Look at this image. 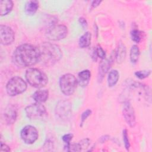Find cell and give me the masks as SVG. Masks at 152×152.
<instances>
[{
	"instance_id": "1",
	"label": "cell",
	"mask_w": 152,
	"mask_h": 152,
	"mask_svg": "<svg viewBox=\"0 0 152 152\" xmlns=\"http://www.w3.org/2000/svg\"><path fill=\"white\" fill-rule=\"evenodd\" d=\"M40 59L39 48L30 44L20 45L15 49L12 55L14 62L21 67L33 66L39 62Z\"/></svg>"
},
{
	"instance_id": "2",
	"label": "cell",
	"mask_w": 152,
	"mask_h": 152,
	"mask_svg": "<svg viewBox=\"0 0 152 152\" xmlns=\"http://www.w3.org/2000/svg\"><path fill=\"white\" fill-rule=\"evenodd\" d=\"M39 49L40 53V61L46 65H53L62 58V51L55 44L44 42L40 45Z\"/></svg>"
},
{
	"instance_id": "3",
	"label": "cell",
	"mask_w": 152,
	"mask_h": 152,
	"mask_svg": "<svg viewBox=\"0 0 152 152\" xmlns=\"http://www.w3.org/2000/svg\"><path fill=\"white\" fill-rule=\"evenodd\" d=\"M25 77L28 83L36 88L43 87L48 82L46 74L37 68H31L27 69Z\"/></svg>"
},
{
	"instance_id": "4",
	"label": "cell",
	"mask_w": 152,
	"mask_h": 152,
	"mask_svg": "<svg viewBox=\"0 0 152 152\" xmlns=\"http://www.w3.org/2000/svg\"><path fill=\"white\" fill-rule=\"evenodd\" d=\"M78 81L75 77L71 74H65L59 79V87L61 91L66 96L72 95L77 86Z\"/></svg>"
},
{
	"instance_id": "5",
	"label": "cell",
	"mask_w": 152,
	"mask_h": 152,
	"mask_svg": "<svg viewBox=\"0 0 152 152\" xmlns=\"http://www.w3.org/2000/svg\"><path fill=\"white\" fill-rule=\"evenodd\" d=\"M27 87V83L23 78L19 77H14L8 81L6 90L8 95L14 96L24 92Z\"/></svg>"
},
{
	"instance_id": "6",
	"label": "cell",
	"mask_w": 152,
	"mask_h": 152,
	"mask_svg": "<svg viewBox=\"0 0 152 152\" xmlns=\"http://www.w3.org/2000/svg\"><path fill=\"white\" fill-rule=\"evenodd\" d=\"M68 34L67 27L62 24L50 26L46 31L45 36L50 40L57 41L64 39Z\"/></svg>"
},
{
	"instance_id": "7",
	"label": "cell",
	"mask_w": 152,
	"mask_h": 152,
	"mask_svg": "<svg viewBox=\"0 0 152 152\" xmlns=\"http://www.w3.org/2000/svg\"><path fill=\"white\" fill-rule=\"evenodd\" d=\"M25 112L27 116L30 119H40L46 113L45 107L40 103L37 102L27 106Z\"/></svg>"
},
{
	"instance_id": "8",
	"label": "cell",
	"mask_w": 152,
	"mask_h": 152,
	"mask_svg": "<svg viewBox=\"0 0 152 152\" xmlns=\"http://www.w3.org/2000/svg\"><path fill=\"white\" fill-rule=\"evenodd\" d=\"M21 140L27 144L34 143L39 137L37 129L32 125H26L23 128L20 132Z\"/></svg>"
},
{
	"instance_id": "9",
	"label": "cell",
	"mask_w": 152,
	"mask_h": 152,
	"mask_svg": "<svg viewBox=\"0 0 152 152\" xmlns=\"http://www.w3.org/2000/svg\"><path fill=\"white\" fill-rule=\"evenodd\" d=\"M15 39V34L12 28L7 26H0V41L3 45H11Z\"/></svg>"
},
{
	"instance_id": "10",
	"label": "cell",
	"mask_w": 152,
	"mask_h": 152,
	"mask_svg": "<svg viewBox=\"0 0 152 152\" xmlns=\"http://www.w3.org/2000/svg\"><path fill=\"white\" fill-rule=\"evenodd\" d=\"M124 118L130 127H134L135 125V116L134 109L129 102H125L122 109Z\"/></svg>"
},
{
	"instance_id": "11",
	"label": "cell",
	"mask_w": 152,
	"mask_h": 152,
	"mask_svg": "<svg viewBox=\"0 0 152 152\" xmlns=\"http://www.w3.org/2000/svg\"><path fill=\"white\" fill-rule=\"evenodd\" d=\"M56 114L61 119H67L71 114V106L67 101H61L56 105Z\"/></svg>"
},
{
	"instance_id": "12",
	"label": "cell",
	"mask_w": 152,
	"mask_h": 152,
	"mask_svg": "<svg viewBox=\"0 0 152 152\" xmlns=\"http://www.w3.org/2000/svg\"><path fill=\"white\" fill-rule=\"evenodd\" d=\"M17 116V109L13 105H8L4 112V118L6 122L10 125L12 124L16 120Z\"/></svg>"
},
{
	"instance_id": "13",
	"label": "cell",
	"mask_w": 152,
	"mask_h": 152,
	"mask_svg": "<svg viewBox=\"0 0 152 152\" xmlns=\"http://www.w3.org/2000/svg\"><path fill=\"white\" fill-rule=\"evenodd\" d=\"M13 7V2L11 0H1L0 1V14L1 16L7 15Z\"/></svg>"
},
{
	"instance_id": "14",
	"label": "cell",
	"mask_w": 152,
	"mask_h": 152,
	"mask_svg": "<svg viewBox=\"0 0 152 152\" xmlns=\"http://www.w3.org/2000/svg\"><path fill=\"white\" fill-rule=\"evenodd\" d=\"M112 58L110 59H103L101 61L99 65V77H102L103 78V76L106 74V72L109 71L110 68L112 64Z\"/></svg>"
},
{
	"instance_id": "15",
	"label": "cell",
	"mask_w": 152,
	"mask_h": 152,
	"mask_svg": "<svg viewBox=\"0 0 152 152\" xmlns=\"http://www.w3.org/2000/svg\"><path fill=\"white\" fill-rule=\"evenodd\" d=\"M78 83L83 87L86 86L88 83L91 77V72L88 69H85L78 73Z\"/></svg>"
},
{
	"instance_id": "16",
	"label": "cell",
	"mask_w": 152,
	"mask_h": 152,
	"mask_svg": "<svg viewBox=\"0 0 152 152\" xmlns=\"http://www.w3.org/2000/svg\"><path fill=\"white\" fill-rule=\"evenodd\" d=\"M49 96V91L47 90H39L33 94V99L37 103H43L46 101Z\"/></svg>"
},
{
	"instance_id": "17",
	"label": "cell",
	"mask_w": 152,
	"mask_h": 152,
	"mask_svg": "<svg viewBox=\"0 0 152 152\" xmlns=\"http://www.w3.org/2000/svg\"><path fill=\"white\" fill-rule=\"evenodd\" d=\"M39 8V2L37 1H28L25 5V12L27 15L34 14Z\"/></svg>"
},
{
	"instance_id": "18",
	"label": "cell",
	"mask_w": 152,
	"mask_h": 152,
	"mask_svg": "<svg viewBox=\"0 0 152 152\" xmlns=\"http://www.w3.org/2000/svg\"><path fill=\"white\" fill-rule=\"evenodd\" d=\"M91 40V34L89 31L84 33L79 39L78 44L81 48H86L90 46Z\"/></svg>"
},
{
	"instance_id": "19",
	"label": "cell",
	"mask_w": 152,
	"mask_h": 152,
	"mask_svg": "<svg viewBox=\"0 0 152 152\" xmlns=\"http://www.w3.org/2000/svg\"><path fill=\"white\" fill-rule=\"evenodd\" d=\"M126 56V48L125 45L119 43L118 47L117 48V50L116 52V59L118 63H122L125 58Z\"/></svg>"
},
{
	"instance_id": "20",
	"label": "cell",
	"mask_w": 152,
	"mask_h": 152,
	"mask_svg": "<svg viewBox=\"0 0 152 152\" xmlns=\"http://www.w3.org/2000/svg\"><path fill=\"white\" fill-rule=\"evenodd\" d=\"M119 77V72L117 70L113 69L110 71L107 77V84L109 87L114 86L118 82Z\"/></svg>"
},
{
	"instance_id": "21",
	"label": "cell",
	"mask_w": 152,
	"mask_h": 152,
	"mask_svg": "<svg viewBox=\"0 0 152 152\" xmlns=\"http://www.w3.org/2000/svg\"><path fill=\"white\" fill-rule=\"evenodd\" d=\"M140 55V49L137 45H133L130 50V60L132 64H135L138 61Z\"/></svg>"
},
{
	"instance_id": "22",
	"label": "cell",
	"mask_w": 152,
	"mask_h": 152,
	"mask_svg": "<svg viewBox=\"0 0 152 152\" xmlns=\"http://www.w3.org/2000/svg\"><path fill=\"white\" fill-rule=\"evenodd\" d=\"M131 36L132 40L136 43H139L141 39V32L138 29H136V28H133L131 30Z\"/></svg>"
},
{
	"instance_id": "23",
	"label": "cell",
	"mask_w": 152,
	"mask_h": 152,
	"mask_svg": "<svg viewBox=\"0 0 152 152\" xmlns=\"http://www.w3.org/2000/svg\"><path fill=\"white\" fill-rule=\"evenodd\" d=\"M122 137H123V141L124 143V145L126 150H129V147H130V143L129 141V137L128 135V132L126 129H124L122 132Z\"/></svg>"
},
{
	"instance_id": "24",
	"label": "cell",
	"mask_w": 152,
	"mask_h": 152,
	"mask_svg": "<svg viewBox=\"0 0 152 152\" xmlns=\"http://www.w3.org/2000/svg\"><path fill=\"white\" fill-rule=\"evenodd\" d=\"M151 73L150 71H137L135 72V75L136 77L140 79H144L146 77H148Z\"/></svg>"
},
{
	"instance_id": "25",
	"label": "cell",
	"mask_w": 152,
	"mask_h": 152,
	"mask_svg": "<svg viewBox=\"0 0 152 152\" xmlns=\"http://www.w3.org/2000/svg\"><path fill=\"white\" fill-rule=\"evenodd\" d=\"M73 137V135L71 134H65L62 137V141L66 144V145H65V148H66V150H67L68 147L70 145V142L72 140Z\"/></svg>"
},
{
	"instance_id": "26",
	"label": "cell",
	"mask_w": 152,
	"mask_h": 152,
	"mask_svg": "<svg viewBox=\"0 0 152 152\" xmlns=\"http://www.w3.org/2000/svg\"><path fill=\"white\" fill-rule=\"evenodd\" d=\"M91 110L90 109H87L86 110L84 111L81 116V123H80V126H82L83 123L86 120V119L91 115Z\"/></svg>"
},
{
	"instance_id": "27",
	"label": "cell",
	"mask_w": 152,
	"mask_h": 152,
	"mask_svg": "<svg viewBox=\"0 0 152 152\" xmlns=\"http://www.w3.org/2000/svg\"><path fill=\"white\" fill-rule=\"evenodd\" d=\"M95 50H96V52L97 56H98L99 57L101 58L102 59H104L105 58V57H106V53H105V52L103 50V49L100 46H98Z\"/></svg>"
},
{
	"instance_id": "28",
	"label": "cell",
	"mask_w": 152,
	"mask_h": 152,
	"mask_svg": "<svg viewBox=\"0 0 152 152\" xmlns=\"http://www.w3.org/2000/svg\"><path fill=\"white\" fill-rule=\"evenodd\" d=\"M78 21H79V23H80L81 27L84 29H86V28L87 27V22L86 20L83 17H80L79 18Z\"/></svg>"
},
{
	"instance_id": "29",
	"label": "cell",
	"mask_w": 152,
	"mask_h": 152,
	"mask_svg": "<svg viewBox=\"0 0 152 152\" xmlns=\"http://www.w3.org/2000/svg\"><path fill=\"white\" fill-rule=\"evenodd\" d=\"M11 150L10 147L7 145V144L3 143L2 142H1V149L0 151L3 152V151H10Z\"/></svg>"
},
{
	"instance_id": "30",
	"label": "cell",
	"mask_w": 152,
	"mask_h": 152,
	"mask_svg": "<svg viewBox=\"0 0 152 152\" xmlns=\"http://www.w3.org/2000/svg\"><path fill=\"white\" fill-rule=\"evenodd\" d=\"M102 2L101 1H94L92 2L91 4V7L93 8H96V7H97L99 5H100V4Z\"/></svg>"
}]
</instances>
